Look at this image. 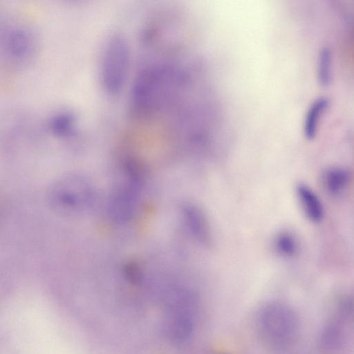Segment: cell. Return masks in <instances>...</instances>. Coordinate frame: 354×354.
<instances>
[{
  "mask_svg": "<svg viewBox=\"0 0 354 354\" xmlns=\"http://www.w3.org/2000/svg\"><path fill=\"white\" fill-rule=\"evenodd\" d=\"M37 40L34 32L21 24L8 25L1 37V51L6 62L20 66L30 61L35 53Z\"/></svg>",
  "mask_w": 354,
  "mask_h": 354,
  "instance_id": "obj_4",
  "label": "cell"
},
{
  "mask_svg": "<svg viewBox=\"0 0 354 354\" xmlns=\"http://www.w3.org/2000/svg\"><path fill=\"white\" fill-rule=\"evenodd\" d=\"M276 251L281 256L292 257L299 251V243L294 234L289 232L279 233L274 239Z\"/></svg>",
  "mask_w": 354,
  "mask_h": 354,
  "instance_id": "obj_12",
  "label": "cell"
},
{
  "mask_svg": "<svg viewBox=\"0 0 354 354\" xmlns=\"http://www.w3.org/2000/svg\"><path fill=\"white\" fill-rule=\"evenodd\" d=\"M330 104V98L325 95L316 97L308 105L304 116L302 132L304 138L313 140L317 136L322 118Z\"/></svg>",
  "mask_w": 354,
  "mask_h": 354,
  "instance_id": "obj_7",
  "label": "cell"
},
{
  "mask_svg": "<svg viewBox=\"0 0 354 354\" xmlns=\"http://www.w3.org/2000/svg\"><path fill=\"white\" fill-rule=\"evenodd\" d=\"M351 179L349 171L339 166L327 168L322 176L324 189L332 196L342 194L349 185Z\"/></svg>",
  "mask_w": 354,
  "mask_h": 354,
  "instance_id": "obj_8",
  "label": "cell"
},
{
  "mask_svg": "<svg viewBox=\"0 0 354 354\" xmlns=\"http://www.w3.org/2000/svg\"><path fill=\"white\" fill-rule=\"evenodd\" d=\"M334 56L328 46L322 47L317 53L316 60V78L317 83L322 87L328 86L333 79Z\"/></svg>",
  "mask_w": 354,
  "mask_h": 354,
  "instance_id": "obj_9",
  "label": "cell"
},
{
  "mask_svg": "<svg viewBox=\"0 0 354 354\" xmlns=\"http://www.w3.org/2000/svg\"><path fill=\"white\" fill-rule=\"evenodd\" d=\"M76 117L68 111H61L52 115L49 122V130L58 137H69L76 129Z\"/></svg>",
  "mask_w": 354,
  "mask_h": 354,
  "instance_id": "obj_11",
  "label": "cell"
},
{
  "mask_svg": "<svg viewBox=\"0 0 354 354\" xmlns=\"http://www.w3.org/2000/svg\"><path fill=\"white\" fill-rule=\"evenodd\" d=\"M217 354H223V353H217Z\"/></svg>",
  "mask_w": 354,
  "mask_h": 354,
  "instance_id": "obj_13",
  "label": "cell"
},
{
  "mask_svg": "<svg viewBox=\"0 0 354 354\" xmlns=\"http://www.w3.org/2000/svg\"><path fill=\"white\" fill-rule=\"evenodd\" d=\"M354 319V310L338 306L335 316L322 328L317 344L324 354H339L347 343L346 324Z\"/></svg>",
  "mask_w": 354,
  "mask_h": 354,
  "instance_id": "obj_5",
  "label": "cell"
},
{
  "mask_svg": "<svg viewBox=\"0 0 354 354\" xmlns=\"http://www.w3.org/2000/svg\"><path fill=\"white\" fill-rule=\"evenodd\" d=\"M257 335L268 347L282 350L289 347L299 332V319L289 306L281 302L263 305L256 317Z\"/></svg>",
  "mask_w": 354,
  "mask_h": 354,
  "instance_id": "obj_1",
  "label": "cell"
},
{
  "mask_svg": "<svg viewBox=\"0 0 354 354\" xmlns=\"http://www.w3.org/2000/svg\"><path fill=\"white\" fill-rule=\"evenodd\" d=\"M183 214L186 225L192 234L196 239L207 241L209 239V229L201 212L195 207L188 205L184 207Z\"/></svg>",
  "mask_w": 354,
  "mask_h": 354,
  "instance_id": "obj_10",
  "label": "cell"
},
{
  "mask_svg": "<svg viewBox=\"0 0 354 354\" xmlns=\"http://www.w3.org/2000/svg\"><path fill=\"white\" fill-rule=\"evenodd\" d=\"M196 314V299L193 293L182 288L172 291L164 315L167 337L175 343L186 341L193 333Z\"/></svg>",
  "mask_w": 354,
  "mask_h": 354,
  "instance_id": "obj_3",
  "label": "cell"
},
{
  "mask_svg": "<svg viewBox=\"0 0 354 354\" xmlns=\"http://www.w3.org/2000/svg\"><path fill=\"white\" fill-rule=\"evenodd\" d=\"M295 193L305 217L313 223L322 222L325 216V209L317 194L305 183H299Z\"/></svg>",
  "mask_w": 354,
  "mask_h": 354,
  "instance_id": "obj_6",
  "label": "cell"
},
{
  "mask_svg": "<svg viewBox=\"0 0 354 354\" xmlns=\"http://www.w3.org/2000/svg\"><path fill=\"white\" fill-rule=\"evenodd\" d=\"M131 64L130 45L122 33L111 34L100 52L99 79L103 91L109 96L118 95L126 86Z\"/></svg>",
  "mask_w": 354,
  "mask_h": 354,
  "instance_id": "obj_2",
  "label": "cell"
}]
</instances>
